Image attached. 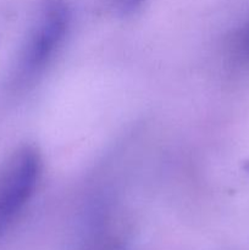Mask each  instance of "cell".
<instances>
[{
  "label": "cell",
  "mask_w": 249,
  "mask_h": 250,
  "mask_svg": "<svg viewBox=\"0 0 249 250\" xmlns=\"http://www.w3.org/2000/svg\"><path fill=\"white\" fill-rule=\"evenodd\" d=\"M70 26V14L60 0L46 2L27 36L17 65L20 81L33 80L49 65L62 45Z\"/></svg>",
  "instance_id": "2"
},
{
  "label": "cell",
  "mask_w": 249,
  "mask_h": 250,
  "mask_svg": "<svg viewBox=\"0 0 249 250\" xmlns=\"http://www.w3.org/2000/svg\"><path fill=\"white\" fill-rule=\"evenodd\" d=\"M234 46L238 56L249 60V23L237 33L236 39H234Z\"/></svg>",
  "instance_id": "3"
},
{
  "label": "cell",
  "mask_w": 249,
  "mask_h": 250,
  "mask_svg": "<svg viewBox=\"0 0 249 250\" xmlns=\"http://www.w3.org/2000/svg\"><path fill=\"white\" fill-rule=\"evenodd\" d=\"M42 156L34 146L15 149L0 165V237L17 221L36 193Z\"/></svg>",
  "instance_id": "1"
}]
</instances>
